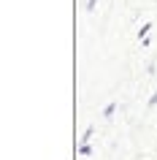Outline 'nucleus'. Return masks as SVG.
Returning a JSON list of instances; mask_svg holds the SVG:
<instances>
[{
	"label": "nucleus",
	"instance_id": "obj_1",
	"mask_svg": "<svg viewBox=\"0 0 157 160\" xmlns=\"http://www.w3.org/2000/svg\"><path fill=\"white\" fill-rule=\"evenodd\" d=\"M149 30H152V25H144V27H141V38H144V43H146V33H149Z\"/></svg>",
	"mask_w": 157,
	"mask_h": 160
}]
</instances>
